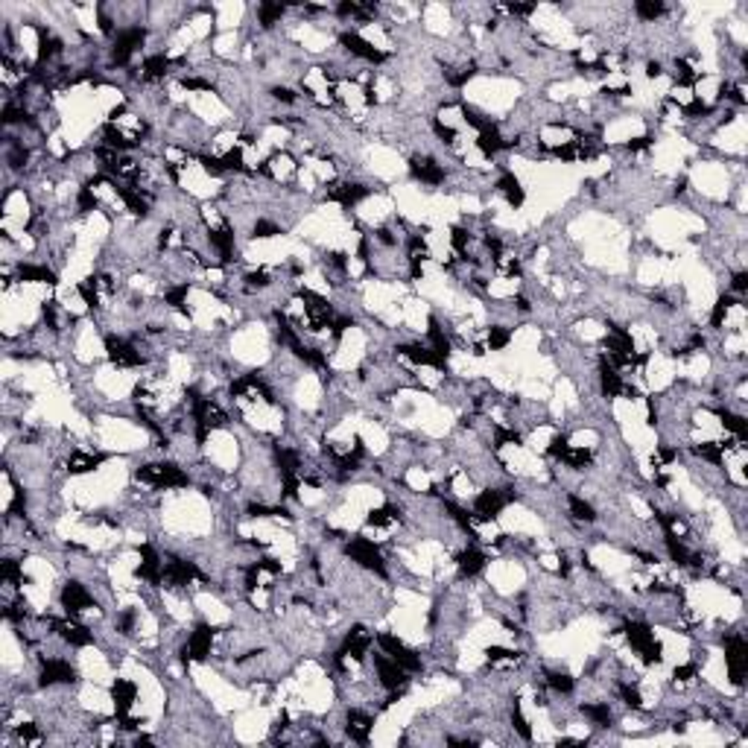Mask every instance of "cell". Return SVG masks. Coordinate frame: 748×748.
<instances>
[{
    "label": "cell",
    "instance_id": "cell-17",
    "mask_svg": "<svg viewBox=\"0 0 748 748\" xmlns=\"http://www.w3.org/2000/svg\"><path fill=\"white\" fill-rule=\"evenodd\" d=\"M135 699H138V687H135L132 681L117 679V681L112 684V702H114V714H117V719L129 714V707L135 704Z\"/></svg>",
    "mask_w": 748,
    "mask_h": 748
},
{
    "label": "cell",
    "instance_id": "cell-33",
    "mask_svg": "<svg viewBox=\"0 0 748 748\" xmlns=\"http://www.w3.org/2000/svg\"><path fill=\"white\" fill-rule=\"evenodd\" d=\"M509 340H512V330L503 328V325H491L488 333H486V345H488L491 351H503V348L509 345Z\"/></svg>",
    "mask_w": 748,
    "mask_h": 748
},
{
    "label": "cell",
    "instance_id": "cell-49",
    "mask_svg": "<svg viewBox=\"0 0 748 748\" xmlns=\"http://www.w3.org/2000/svg\"><path fill=\"white\" fill-rule=\"evenodd\" d=\"M272 97L281 100V102H295V94L290 91V88H272Z\"/></svg>",
    "mask_w": 748,
    "mask_h": 748
},
{
    "label": "cell",
    "instance_id": "cell-50",
    "mask_svg": "<svg viewBox=\"0 0 748 748\" xmlns=\"http://www.w3.org/2000/svg\"><path fill=\"white\" fill-rule=\"evenodd\" d=\"M661 74H664V70H661V62H649V65H646V76H649V79H657Z\"/></svg>",
    "mask_w": 748,
    "mask_h": 748
},
{
    "label": "cell",
    "instance_id": "cell-40",
    "mask_svg": "<svg viewBox=\"0 0 748 748\" xmlns=\"http://www.w3.org/2000/svg\"><path fill=\"white\" fill-rule=\"evenodd\" d=\"M275 234H281V225H275V222H269V220H258V222L252 225V237H255V240H269V237H275Z\"/></svg>",
    "mask_w": 748,
    "mask_h": 748
},
{
    "label": "cell",
    "instance_id": "cell-36",
    "mask_svg": "<svg viewBox=\"0 0 748 748\" xmlns=\"http://www.w3.org/2000/svg\"><path fill=\"white\" fill-rule=\"evenodd\" d=\"M672 76L679 85H696V70H693V65L687 59H675V67H672Z\"/></svg>",
    "mask_w": 748,
    "mask_h": 748
},
{
    "label": "cell",
    "instance_id": "cell-31",
    "mask_svg": "<svg viewBox=\"0 0 748 748\" xmlns=\"http://www.w3.org/2000/svg\"><path fill=\"white\" fill-rule=\"evenodd\" d=\"M283 12H287V6H281V4H260L258 6V21L269 29V27H275L281 18H283Z\"/></svg>",
    "mask_w": 748,
    "mask_h": 748
},
{
    "label": "cell",
    "instance_id": "cell-28",
    "mask_svg": "<svg viewBox=\"0 0 748 748\" xmlns=\"http://www.w3.org/2000/svg\"><path fill=\"white\" fill-rule=\"evenodd\" d=\"M567 506H570V514H573L576 521H585V523H594L596 521V509L582 500L579 494H567Z\"/></svg>",
    "mask_w": 748,
    "mask_h": 748
},
{
    "label": "cell",
    "instance_id": "cell-15",
    "mask_svg": "<svg viewBox=\"0 0 748 748\" xmlns=\"http://www.w3.org/2000/svg\"><path fill=\"white\" fill-rule=\"evenodd\" d=\"M50 626H53V632H56L65 643H70V646H91V632H88L85 626H79V622H74V620H50Z\"/></svg>",
    "mask_w": 748,
    "mask_h": 748
},
{
    "label": "cell",
    "instance_id": "cell-21",
    "mask_svg": "<svg viewBox=\"0 0 748 748\" xmlns=\"http://www.w3.org/2000/svg\"><path fill=\"white\" fill-rule=\"evenodd\" d=\"M599 389H602L605 398H620L622 392H626V383H622L617 366H611V363L599 366Z\"/></svg>",
    "mask_w": 748,
    "mask_h": 748
},
{
    "label": "cell",
    "instance_id": "cell-39",
    "mask_svg": "<svg viewBox=\"0 0 748 748\" xmlns=\"http://www.w3.org/2000/svg\"><path fill=\"white\" fill-rule=\"evenodd\" d=\"M486 657H488L491 664H509V661H518V652L506 649V646H488L486 649Z\"/></svg>",
    "mask_w": 748,
    "mask_h": 748
},
{
    "label": "cell",
    "instance_id": "cell-48",
    "mask_svg": "<svg viewBox=\"0 0 748 748\" xmlns=\"http://www.w3.org/2000/svg\"><path fill=\"white\" fill-rule=\"evenodd\" d=\"M652 147V138L649 135H643V138H634V140H629V152H646Z\"/></svg>",
    "mask_w": 748,
    "mask_h": 748
},
{
    "label": "cell",
    "instance_id": "cell-20",
    "mask_svg": "<svg viewBox=\"0 0 748 748\" xmlns=\"http://www.w3.org/2000/svg\"><path fill=\"white\" fill-rule=\"evenodd\" d=\"M371 728H374V719H371L368 714H363V710H351V714H348L345 731H348V737H351L354 742L366 745L368 737H371Z\"/></svg>",
    "mask_w": 748,
    "mask_h": 748
},
{
    "label": "cell",
    "instance_id": "cell-42",
    "mask_svg": "<svg viewBox=\"0 0 748 748\" xmlns=\"http://www.w3.org/2000/svg\"><path fill=\"white\" fill-rule=\"evenodd\" d=\"M617 690H620L622 702H626L629 707H634V710H640V707H643V696H640V690H637L634 684H620Z\"/></svg>",
    "mask_w": 748,
    "mask_h": 748
},
{
    "label": "cell",
    "instance_id": "cell-5",
    "mask_svg": "<svg viewBox=\"0 0 748 748\" xmlns=\"http://www.w3.org/2000/svg\"><path fill=\"white\" fill-rule=\"evenodd\" d=\"M147 39V29H140V27H126V29H120L114 35V41H112V65L117 67H126L129 59L138 53V47L144 44Z\"/></svg>",
    "mask_w": 748,
    "mask_h": 748
},
{
    "label": "cell",
    "instance_id": "cell-18",
    "mask_svg": "<svg viewBox=\"0 0 748 748\" xmlns=\"http://www.w3.org/2000/svg\"><path fill=\"white\" fill-rule=\"evenodd\" d=\"M368 193H371V190H368L366 185H360V182H342V185H333L330 199H333V202H340L342 208H354L360 199H366Z\"/></svg>",
    "mask_w": 748,
    "mask_h": 748
},
{
    "label": "cell",
    "instance_id": "cell-41",
    "mask_svg": "<svg viewBox=\"0 0 748 748\" xmlns=\"http://www.w3.org/2000/svg\"><path fill=\"white\" fill-rule=\"evenodd\" d=\"M567 450H570V439H567L564 433H556V436H553V441H549V448H547V456L561 462Z\"/></svg>",
    "mask_w": 748,
    "mask_h": 748
},
{
    "label": "cell",
    "instance_id": "cell-4",
    "mask_svg": "<svg viewBox=\"0 0 748 748\" xmlns=\"http://www.w3.org/2000/svg\"><path fill=\"white\" fill-rule=\"evenodd\" d=\"M725 667H728V679L734 687L745 684V672H748V646L740 634L725 640Z\"/></svg>",
    "mask_w": 748,
    "mask_h": 748
},
{
    "label": "cell",
    "instance_id": "cell-25",
    "mask_svg": "<svg viewBox=\"0 0 748 748\" xmlns=\"http://www.w3.org/2000/svg\"><path fill=\"white\" fill-rule=\"evenodd\" d=\"M716 415H719V421H722V427L728 433H731L737 441H742L745 436H748V421L742 418V415H737V413H731V409H716Z\"/></svg>",
    "mask_w": 748,
    "mask_h": 748
},
{
    "label": "cell",
    "instance_id": "cell-35",
    "mask_svg": "<svg viewBox=\"0 0 748 748\" xmlns=\"http://www.w3.org/2000/svg\"><path fill=\"white\" fill-rule=\"evenodd\" d=\"M547 687L549 690H556V693H573V687H576V681L570 679L567 672H559V669H553V672H547Z\"/></svg>",
    "mask_w": 748,
    "mask_h": 748
},
{
    "label": "cell",
    "instance_id": "cell-2",
    "mask_svg": "<svg viewBox=\"0 0 748 748\" xmlns=\"http://www.w3.org/2000/svg\"><path fill=\"white\" fill-rule=\"evenodd\" d=\"M138 476V483H144V486H152V488H185L190 483V476L179 468V465H173V462H158V465H140L135 471Z\"/></svg>",
    "mask_w": 748,
    "mask_h": 748
},
{
    "label": "cell",
    "instance_id": "cell-29",
    "mask_svg": "<svg viewBox=\"0 0 748 748\" xmlns=\"http://www.w3.org/2000/svg\"><path fill=\"white\" fill-rule=\"evenodd\" d=\"M471 240H474V234H471L465 225H453L450 228V246H453V252L462 255L465 260H468V252H471Z\"/></svg>",
    "mask_w": 748,
    "mask_h": 748
},
{
    "label": "cell",
    "instance_id": "cell-26",
    "mask_svg": "<svg viewBox=\"0 0 748 748\" xmlns=\"http://www.w3.org/2000/svg\"><path fill=\"white\" fill-rule=\"evenodd\" d=\"M100 465H102V456H97V453H74L67 459V471L70 474H91Z\"/></svg>",
    "mask_w": 748,
    "mask_h": 748
},
{
    "label": "cell",
    "instance_id": "cell-37",
    "mask_svg": "<svg viewBox=\"0 0 748 748\" xmlns=\"http://www.w3.org/2000/svg\"><path fill=\"white\" fill-rule=\"evenodd\" d=\"M512 728H514V731H518L523 740H532V728H529L526 716H523V710H521L518 699H514V704H512Z\"/></svg>",
    "mask_w": 748,
    "mask_h": 748
},
{
    "label": "cell",
    "instance_id": "cell-1",
    "mask_svg": "<svg viewBox=\"0 0 748 748\" xmlns=\"http://www.w3.org/2000/svg\"><path fill=\"white\" fill-rule=\"evenodd\" d=\"M626 640H629V646L643 657V664L646 667H657L664 661V649H661V643H657L655 640V632H652V626L649 622H640V620H632V622H626Z\"/></svg>",
    "mask_w": 748,
    "mask_h": 748
},
{
    "label": "cell",
    "instance_id": "cell-47",
    "mask_svg": "<svg viewBox=\"0 0 748 748\" xmlns=\"http://www.w3.org/2000/svg\"><path fill=\"white\" fill-rule=\"evenodd\" d=\"M745 290H748V275H745V272H734V275H731V295L742 298Z\"/></svg>",
    "mask_w": 748,
    "mask_h": 748
},
{
    "label": "cell",
    "instance_id": "cell-6",
    "mask_svg": "<svg viewBox=\"0 0 748 748\" xmlns=\"http://www.w3.org/2000/svg\"><path fill=\"white\" fill-rule=\"evenodd\" d=\"M378 646H380L395 664H401L406 672H418V669H421V657H418L413 649H409L401 637L383 632V634H378Z\"/></svg>",
    "mask_w": 748,
    "mask_h": 748
},
{
    "label": "cell",
    "instance_id": "cell-32",
    "mask_svg": "<svg viewBox=\"0 0 748 748\" xmlns=\"http://www.w3.org/2000/svg\"><path fill=\"white\" fill-rule=\"evenodd\" d=\"M664 4H657V0H637L634 4V12H637V18L640 21H646V24H652L655 18H661L664 15Z\"/></svg>",
    "mask_w": 748,
    "mask_h": 748
},
{
    "label": "cell",
    "instance_id": "cell-11",
    "mask_svg": "<svg viewBox=\"0 0 748 748\" xmlns=\"http://www.w3.org/2000/svg\"><path fill=\"white\" fill-rule=\"evenodd\" d=\"M340 44L351 53V56H357V59H363V62H368V65H380V62H386V53L378 50L371 41H366L360 32H342V35H340Z\"/></svg>",
    "mask_w": 748,
    "mask_h": 748
},
{
    "label": "cell",
    "instance_id": "cell-3",
    "mask_svg": "<svg viewBox=\"0 0 748 748\" xmlns=\"http://www.w3.org/2000/svg\"><path fill=\"white\" fill-rule=\"evenodd\" d=\"M345 553L351 561H357L360 567L371 570V573H378V576H386V561L380 556V549L374 547L366 535H354L348 544H345Z\"/></svg>",
    "mask_w": 748,
    "mask_h": 748
},
{
    "label": "cell",
    "instance_id": "cell-38",
    "mask_svg": "<svg viewBox=\"0 0 748 748\" xmlns=\"http://www.w3.org/2000/svg\"><path fill=\"white\" fill-rule=\"evenodd\" d=\"M222 164H225V170L231 173H246V161H243V147H231L225 155H222Z\"/></svg>",
    "mask_w": 748,
    "mask_h": 748
},
{
    "label": "cell",
    "instance_id": "cell-30",
    "mask_svg": "<svg viewBox=\"0 0 748 748\" xmlns=\"http://www.w3.org/2000/svg\"><path fill=\"white\" fill-rule=\"evenodd\" d=\"M398 518H401V512H398L395 506H389V503H386V506H380V509H371L366 521H368V526H378V529H380V526L395 523Z\"/></svg>",
    "mask_w": 748,
    "mask_h": 748
},
{
    "label": "cell",
    "instance_id": "cell-27",
    "mask_svg": "<svg viewBox=\"0 0 748 748\" xmlns=\"http://www.w3.org/2000/svg\"><path fill=\"white\" fill-rule=\"evenodd\" d=\"M582 716H587L599 728H611V707L608 702H587L582 704Z\"/></svg>",
    "mask_w": 748,
    "mask_h": 748
},
{
    "label": "cell",
    "instance_id": "cell-8",
    "mask_svg": "<svg viewBox=\"0 0 748 748\" xmlns=\"http://www.w3.org/2000/svg\"><path fill=\"white\" fill-rule=\"evenodd\" d=\"M105 351H109V360H112L117 368H135V366L144 363V354L138 351V345H132L129 340H123V336H114V333L105 336Z\"/></svg>",
    "mask_w": 748,
    "mask_h": 748
},
{
    "label": "cell",
    "instance_id": "cell-34",
    "mask_svg": "<svg viewBox=\"0 0 748 748\" xmlns=\"http://www.w3.org/2000/svg\"><path fill=\"white\" fill-rule=\"evenodd\" d=\"M591 459H594L591 450H585V448H570V450L564 453L561 462H564L567 468H573V471H585L587 465H591Z\"/></svg>",
    "mask_w": 748,
    "mask_h": 748
},
{
    "label": "cell",
    "instance_id": "cell-43",
    "mask_svg": "<svg viewBox=\"0 0 748 748\" xmlns=\"http://www.w3.org/2000/svg\"><path fill=\"white\" fill-rule=\"evenodd\" d=\"M433 132H436V138L441 140V144H448V147H453L456 140H459L456 129H453V126H448V123H441V120H433Z\"/></svg>",
    "mask_w": 748,
    "mask_h": 748
},
{
    "label": "cell",
    "instance_id": "cell-7",
    "mask_svg": "<svg viewBox=\"0 0 748 748\" xmlns=\"http://www.w3.org/2000/svg\"><path fill=\"white\" fill-rule=\"evenodd\" d=\"M506 503H509V497L500 488H486V491L476 494L471 512H474L476 523H491V521L500 518V512L506 509Z\"/></svg>",
    "mask_w": 748,
    "mask_h": 748
},
{
    "label": "cell",
    "instance_id": "cell-45",
    "mask_svg": "<svg viewBox=\"0 0 748 748\" xmlns=\"http://www.w3.org/2000/svg\"><path fill=\"white\" fill-rule=\"evenodd\" d=\"M243 281H246V290H263V287H269V272L255 269V272H248Z\"/></svg>",
    "mask_w": 748,
    "mask_h": 748
},
{
    "label": "cell",
    "instance_id": "cell-13",
    "mask_svg": "<svg viewBox=\"0 0 748 748\" xmlns=\"http://www.w3.org/2000/svg\"><path fill=\"white\" fill-rule=\"evenodd\" d=\"M62 608L74 617V614H82V611H88L94 605V596L85 591V585H79V582H65L62 585Z\"/></svg>",
    "mask_w": 748,
    "mask_h": 748
},
{
    "label": "cell",
    "instance_id": "cell-9",
    "mask_svg": "<svg viewBox=\"0 0 748 748\" xmlns=\"http://www.w3.org/2000/svg\"><path fill=\"white\" fill-rule=\"evenodd\" d=\"M374 669H378V679H380V687L389 690V693H401L406 687V669L401 664H395L392 657L383 652V655H374Z\"/></svg>",
    "mask_w": 748,
    "mask_h": 748
},
{
    "label": "cell",
    "instance_id": "cell-44",
    "mask_svg": "<svg viewBox=\"0 0 748 748\" xmlns=\"http://www.w3.org/2000/svg\"><path fill=\"white\" fill-rule=\"evenodd\" d=\"M15 734H18V740H21V742H27V745H39V742H41L39 728H35L32 722H27V725H18V728H15Z\"/></svg>",
    "mask_w": 748,
    "mask_h": 748
},
{
    "label": "cell",
    "instance_id": "cell-19",
    "mask_svg": "<svg viewBox=\"0 0 748 748\" xmlns=\"http://www.w3.org/2000/svg\"><path fill=\"white\" fill-rule=\"evenodd\" d=\"M456 567H459V573H462V576H468V579H471V576H476L479 570L486 567V553H483V549H479L476 544H471V547H465V549H462V553L456 556Z\"/></svg>",
    "mask_w": 748,
    "mask_h": 748
},
{
    "label": "cell",
    "instance_id": "cell-23",
    "mask_svg": "<svg viewBox=\"0 0 748 748\" xmlns=\"http://www.w3.org/2000/svg\"><path fill=\"white\" fill-rule=\"evenodd\" d=\"M494 187L503 193V199H506L512 208H521L523 199H526V193H523V187H521V182H518V175H514V173H503L500 179H497Z\"/></svg>",
    "mask_w": 748,
    "mask_h": 748
},
{
    "label": "cell",
    "instance_id": "cell-22",
    "mask_svg": "<svg viewBox=\"0 0 748 748\" xmlns=\"http://www.w3.org/2000/svg\"><path fill=\"white\" fill-rule=\"evenodd\" d=\"M18 281L21 283H47V287H56V272L47 269V266H35V263H21L18 266Z\"/></svg>",
    "mask_w": 748,
    "mask_h": 748
},
{
    "label": "cell",
    "instance_id": "cell-10",
    "mask_svg": "<svg viewBox=\"0 0 748 748\" xmlns=\"http://www.w3.org/2000/svg\"><path fill=\"white\" fill-rule=\"evenodd\" d=\"M211 646H213V629L208 626V622H199L190 637H187V643L182 649V657L185 661H205V657L211 655Z\"/></svg>",
    "mask_w": 748,
    "mask_h": 748
},
{
    "label": "cell",
    "instance_id": "cell-12",
    "mask_svg": "<svg viewBox=\"0 0 748 748\" xmlns=\"http://www.w3.org/2000/svg\"><path fill=\"white\" fill-rule=\"evenodd\" d=\"M196 579H202L199 573V567H196V561H187V559H170L164 564V576L161 582H167L170 587H187L190 582Z\"/></svg>",
    "mask_w": 748,
    "mask_h": 748
},
{
    "label": "cell",
    "instance_id": "cell-24",
    "mask_svg": "<svg viewBox=\"0 0 748 748\" xmlns=\"http://www.w3.org/2000/svg\"><path fill=\"white\" fill-rule=\"evenodd\" d=\"M170 67H173V59L164 56V53H155V56H147L144 59V79L147 82H158V79H164L170 74Z\"/></svg>",
    "mask_w": 748,
    "mask_h": 748
},
{
    "label": "cell",
    "instance_id": "cell-14",
    "mask_svg": "<svg viewBox=\"0 0 748 748\" xmlns=\"http://www.w3.org/2000/svg\"><path fill=\"white\" fill-rule=\"evenodd\" d=\"M70 681H76V669L67 661H62V657H50V661L41 664V687L70 684Z\"/></svg>",
    "mask_w": 748,
    "mask_h": 748
},
{
    "label": "cell",
    "instance_id": "cell-16",
    "mask_svg": "<svg viewBox=\"0 0 748 748\" xmlns=\"http://www.w3.org/2000/svg\"><path fill=\"white\" fill-rule=\"evenodd\" d=\"M413 175L421 182V185H441L448 179V173H444L441 164H436L433 158H413V164H409Z\"/></svg>",
    "mask_w": 748,
    "mask_h": 748
},
{
    "label": "cell",
    "instance_id": "cell-46",
    "mask_svg": "<svg viewBox=\"0 0 748 748\" xmlns=\"http://www.w3.org/2000/svg\"><path fill=\"white\" fill-rule=\"evenodd\" d=\"M672 675H675V681H684L687 684V681H693L699 675V664H681V667H675Z\"/></svg>",
    "mask_w": 748,
    "mask_h": 748
}]
</instances>
